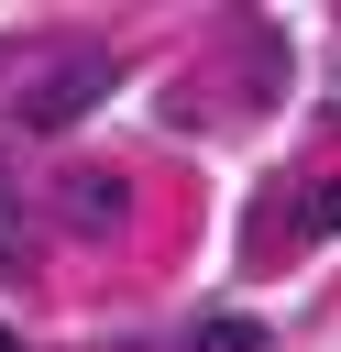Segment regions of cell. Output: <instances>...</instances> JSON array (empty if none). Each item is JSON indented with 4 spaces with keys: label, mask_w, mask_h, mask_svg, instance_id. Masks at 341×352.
I'll return each instance as SVG.
<instances>
[{
    "label": "cell",
    "mask_w": 341,
    "mask_h": 352,
    "mask_svg": "<svg viewBox=\"0 0 341 352\" xmlns=\"http://www.w3.org/2000/svg\"><path fill=\"white\" fill-rule=\"evenodd\" d=\"M99 99H110V55L77 44V55H55V66L22 88V121H33V132H66V121H88Z\"/></svg>",
    "instance_id": "6da1fadb"
},
{
    "label": "cell",
    "mask_w": 341,
    "mask_h": 352,
    "mask_svg": "<svg viewBox=\"0 0 341 352\" xmlns=\"http://www.w3.org/2000/svg\"><path fill=\"white\" fill-rule=\"evenodd\" d=\"M55 220H66V231H121V220H132V187H121L110 165H66V176H55Z\"/></svg>",
    "instance_id": "7a4b0ae2"
},
{
    "label": "cell",
    "mask_w": 341,
    "mask_h": 352,
    "mask_svg": "<svg viewBox=\"0 0 341 352\" xmlns=\"http://www.w3.org/2000/svg\"><path fill=\"white\" fill-rule=\"evenodd\" d=\"M286 231H297V242H330V231H341V176H319V187L286 209Z\"/></svg>",
    "instance_id": "277c9868"
},
{
    "label": "cell",
    "mask_w": 341,
    "mask_h": 352,
    "mask_svg": "<svg viewBox=\"0 0 341 352\" xmlns=\"http://www.w3.org/2000/svg\"><path fill=\"white\" fill-rule=\"evenodd\" d=\"M0 220H11V198H0Z\"/></svg>",
    "instance_id": "8992f818"
},
{
    "label": "cell",
    "mask_w": 341,
    "mask_h": 352,
    "mask_svg": "<svg viewBox=\"0 0 341 352\" xmlns=\"http://www.w3.org/2000/svg\"><path fill=\"white\" fill-rule=\"evenodd\" d=\"M0 352H11V330H0Z\"/></svg>",
    "instance_id": "5b68a950"
},
{
    "label": "cell",
    "mask_w": 341,
    "mask_h": 352,
    "mask_svg": "<svg viewBox=\"0 0 341 352\" xmlns=\"http://www.w3.org/2000/svg\"><path fill=\"white\" fill-rule=\"evenodd\" d=\"M187 352H275V330H264V319H242V308H220V319H198V330H187Z\"/></svg>",
    "instance_id": "3957f363"
}]
</instances>
